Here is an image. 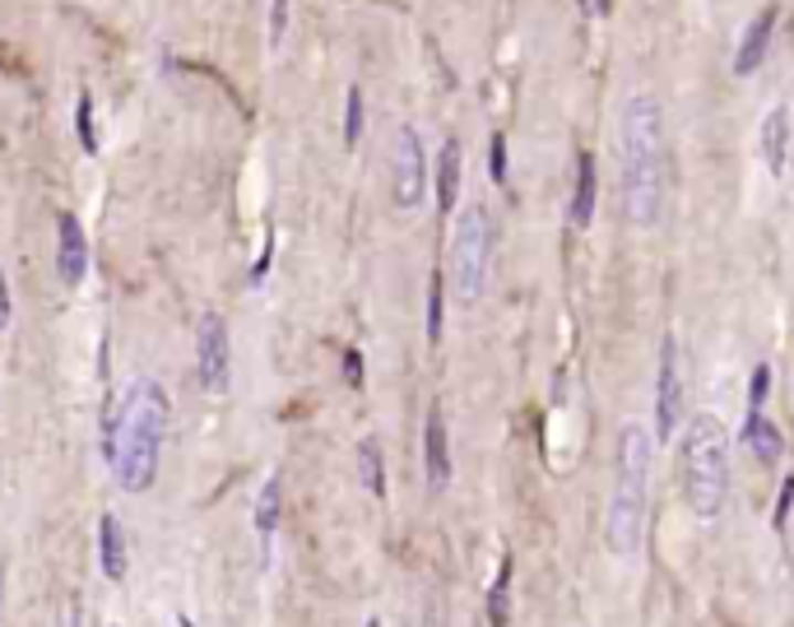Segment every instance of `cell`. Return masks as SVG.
I'll return each instance as SVG.
<instances>
[{"label": "cell", "mask_w": 794, "mask_h": 627, "mask_svg": "<svg viewBox=\"0 0 794 627\" xmlns=\"http://www.w3.org/2000/svg\"><path fill=\"white\" fill-rule=\"evenodd\" d=\"M650 475H655V433H646V423L627 418L614 442V488H608V507H604V544L623 563H637L646 544Z\"/></svg>", "instance_id": "3957f363"}, {"label": "cell", "mask_w": 794, "mask_h": 627, "mask_svg": "<svg viewBox=\"0 0 794 627\" xmlns=\"http://www.w3.org/2000/svg\"><path fill=\"white\" fill-rule=\"evenodd\" d=\"M493 261H497V223L484 200H469L456 219V233H451V279H456V294L465 302L484 298L493 279Z\"/></svg>", "instance_id": "5b68a950"}, {"label": "cell", "mask_w": 794, "mask_h": 627, "mask_svg": "<svg viewBox=\"0 0 794 627\" xmlns=\"http://www.w3.org/2000/svg\"><path fill=\"white\" fill-rule=\"evenodd\" d=\"M507 581H511V557L502 563V576H497V581H493V591H488V618H493L497 627L507 623Z\"/></svg>", "instance_id": "7402d4cb"}, {"label": "cell", "mask_w": 794, "mask_h": 627, "mask_svg": "<svg viewBox=\"0 0 794 627\" xmlns=\"http://www.w3.org/2000/svg\"><path fill=\"white\" fill-rule=\"evenodd\" d=\"M345 368H349V382H353V386H358V382H362V358H358V353H353V349H349V353H345Z\"/></svg>", "instance_id": "f1b7e54d"}, {"label": "cell", "mask_w": 794, "mask_h": 627, "mask_svg": "<svg viewBox=\"0 0 794 627\" xmlns=\"http://www.w3.org/2000/svg\"><path fill=\"white\" fill-rule=\"evenodd\" d=\"M10 330V279H6V270H0V334Z\"/></svg>", "instance_id": "4316f807"}, {"label": "cell", "mask_w": 794, "mask_h": 627, "mask_svg": "<svg viewBox=\"0 0 794 627\" xmlns=\"http://www.w3.org/2000/svg\"><path fill=\"white\" fill-rule=\"evenodd\" d=\"M269 47H284V33H288V0H269Z\"/></svg>", "instance_id": "d4e9b609"}, {"label": "cell", "mask_w": 794, "mask_h": 627, "mask_svg": "<svg viewBox=\"0 0 794 627\" xmlns=\"http://www.w3.org/2000/svg\"><path fill=\"white\" fill-rule=\"evenodd\" d=\"M423 475L433 492L451 483V437H446V414L437 405L427 410V423H423Z\"/></svg>", "instance_id": "7c38bea8"}, {"label": "cell", "mask_w": 794, "mask_h": 627, "mask_svg": "<svg viewBox=\"0 0 794 627\" xmlns=\"http://www.w3.org/2000/svg\"><path fill=\"white\" fill-rule=\"evenodd\" d=\"M177 627H195V623H191V618H177Z\"/></svg>", "instance_id": "4dcf8cb0"}, {"label": "cell", "mask_w": 794, "mask_h": 627, "mask_svg": "<svg viewBox=\"0 0 794 627\" xmlns=\"http://www.w3.org/2000/svg\"><path fill=\"white\" fill-rule=\"evenodd\" d=\"M172 400L153 376H135L121 400L103 405V460L126 492H145L158 479Z\"/></svg>", "instance_id": "7a4b0ae2"}, {"label": "cell", "mask_w": 794, "mask_h": 627, "mask_svg": "<svg viewBox=\"0 0 794 627\" xmlns=\"http://www.w3.org/2000/svg\"><path fill=\"white\" fill-rule=\"evenodd\" d=\"M790 507H794V475L790 479H781V498H776V530H785V521H790Z\"/></svg>", "instance_id": "484cf974"}, {"label": "cell", "mask_w": 794, "mask_h": 627, "mask_svg": "<svg viewBox=\"0 0 794 627\" xmlns=\"http://www.w3.org/2000/svg\"><path fill=\"white\" fill-rule=\"evenodd\" d=\"M56 275H61V284H71V288L84 284V275H88V237H84L75 214L56 219Z\"/></svg>", "instance_id": "8fae6325"}, {"label": "cell", "mask_w": 794, "mask_h": 627, "mask_svg": "<svg viewBox=\"0 0 794 627\" xmlns=\"http://www.w3.org/2000/svg\"><path fill=\"white\" fill-rule=\"evenodd\" d=\"M766 391H771V368L758 363L753 376H748V414H758V410L766 405Z\"/></svg>", "instance_id": "cb8c5ba5"}, {"label": "cell", "mask_w": 794, "mask_h": 627, "mask_svg": "<svg viewBox=\"0 0 794 627\" xmlns=\"http://www.w3.org/2000/svg\"><path fill=\"white\" fill-rule=\"evenodd\" d=\"M61 627H80V609H75V604H65V614H61Z\"/></svg>", "instance_id": "f546056e"}, {"label": "cell", "mask_w": 794, "mask_h": 627, "mask_svg": "<svg viewBox=\"0 0 794 627\" xmlns=\"http://www.w3.org/2000/svg\"><path fill=\"white\" fill-rule=\"evenodd\" d=\"M75 130H80V149L84 153H98V136H94V98L80 94L75 103Z\"/></svg>", "instance_id": "44dd1931"}, {"label": "cell", "mask_w": 794, "mask_h": 627, "mask_svg": "<svg viewBox=\"0 0 794 627\" xmlns=\"http://www.w3.org/2000/svg\"><path fill=\"white\" fill-rule=\"evenodd\" d=\"M684 423V368H678V340H660V363H655V437L669 442Z\"/></svg>", "instance_id": "ba28073f"}, {"label": "cell", "mask_w": 794, "mask_h": 627, "mask_svg": "<svg viewBox=\"0 0 794 627\" xmlns=\"http://www.w3.org/2000/svg\"><path fill=\"white\" fill-rule=\"evenodd\" d=\"M98 567L107 581L126 576V530H121L117 511H103L98 517Z\"/></svg>", "instance_id": "5bb4252c"}, {"label": "cell", "mask_w": 794, "mask_h": 627, "mask_svg": "<svg viewBox=\"0 0 794 627\" xmlns=\"http://www.w3.org/2000/svg\"><path fill=\"white\" fill-rule=\"evenodd\" d=\"M678 479L684 502L701 525H716L730 502V433L716 414H692L678 442Z\"/></svg>", "instance_id": "277c9868"}, {"label": "cell", "mask_w": 794, "mask_h": 627, "mask_svg": "<svg viewBox=\"0 0 794 627\" xmlns=\"http://www.w3.org/2000/svg\"><path fill=\"white\" fill-rule=\"evenodd\" d=\"M669 126L655 94L637 88L618 107V205L632 229H655L669 200Z\"/></svg>", "instance_id": "6da1fadb"}, {"label": "cell", "mask_w": 794, "mask_h": 627, "mask_svg": "<svg viewBox=\"0 0 794 627\" xmlns=\"http://www.w3.org/2000/svg\"><path fill=\"white\" fill-rule=\"evenodd\" d=\"M195 372L210 395H223L233 386V340H229V321L219 311H205L195 321Z\"/></svg>", "instance_id": "52a82bcc"}, {"label": "cell", "mask_w": 794, "mask_h": 627, "mask_svg": "<svg viewBox=\"0 0 794 627\" xmlns=\"http://www.w3.org/2000/svg\"><path fill=\"white\" fill-rule=\"evenodd\" d=\"M595 200H600V163L595 153L581 149L576 153V187H572V200H567V223L581 233L590 229V219H595Z\"/></svg>", "instance_id": "4fadbf2b"}, {"label": "cell", "mask_w": 794, "mask_h": 627, "mask_svg": "<svg viewBox=\"0 0 794 627\" xmlns=\"http://www.w3.org/2000/svg\"><path fill=\"white\" fill-rule=\"evenodd\" d=\"M460 182H465V149H460V140H446L437 153V210L442 214L456 210Z\"/></svg>", "instance_id": "9a60e30c"}, {"label": "cell", "mask_w": 794, "mask_h": 627, "mask_svg": "<svg viewBox=\"0 0 794 627\" xmlns=\"http://www.w3.org/2000/svg\"><path fill=\"white\" fill-rule=\"evenodd\" d=\"M279 502H284V488H279V475H269L265 483H261V498H256V530L265 534H275V525H279Z\"/></svg>", "instance_id": "ac0fdd59"}, {"label": "cell", "mask_w": 794, "mask_h": 627, "mask_svg": "<svg viewBox=\"0 0 794 627\" xmlns=\"http://www.w3.org/2000/svg\"><path fill=\"white\" fill-rule=\"evenodd\" d=\"M358 479L372 498H385V465H381V446L372 437L358 442Z\"/></svg>", "instance_id": "e0dca14e"}, {"label": "cell", "mask_w": 794, "mask_h": 627, "mask_svg": "<svg viewBox=\"0 0 794 627\" xmlns=\"http://www.w3.org/2000/svg\"><path fill=\"white\" fill-rule=\"evenodd\" d=\"M790 149H794V121H790V103H771L766 107V117H762V126H758V159H762V168L776 177H785V168H790Z\"/></svg>", "instance_id": "9c48e42d"}, {"label": "cell", "mask_w": 794, "mask_h": 627, "mask_svg": "<svg viewBox=\"0 0 794 627\" xmlns=\"http://www.w3.org/2000/svg\"><path fill=\"white\" fill-rule=\"evenodd\" d=\"M608 10H614V0H581V14H585V19H604Z\"/></svg>", "instance_id": "83f0119b"}, {"label": "cell", "mask_w": 794, "mask_h": 627, "mask_svg": "<svg viewBox=\"0 0 794 627\" xmlns=\"http://www.w3.org/2000/svg\"><path fill=\"white\" fill-rule=\"evenodd\" d=\"M488 177L497 187H507V136L502 130H493L488 136Z\"/></svg>", "instance_id": "603a6c76"}, {"label": "cell", "mask_w": 794, "mask_h": 627, "mask_svg": "<svg viewBox=\"0 0 794 627\" xmlns=\"http://www.w3.org/2000/svg\"><path fill=\"white\" fill-rule=\"evenodd\" d=\"M776 19H781L776 6H766L748 19V29L739 33V47H734V79H748V75L762 71V61L771 52V38H776Z\"/></svg>", "instance_id": "30bf717a"}, {"label": "cell", "mask_w": 794, "mask_h": 627, "mask_svg": "<svg viewBox=\"0 0 794 627\" xmlns=\"http://www.w3.org/2000/svg\"><path fill=\"white\" fill-rule=\"evenodd\" d=\"M743 446L753 451L762 465H781V456H785V437H781V428L771 423L762 410L758 414H743Z\"/></svg>", "instance_id": "2e32d148"}, {"label": "cell", "mask_w": 794, "mask_h": 627, "mask_svg": "<svg viewBox=\"0 0 794 627\" xmlns=\"http://www.w3.org/2000/svg\"><path fill=\"white\" fill-rule=\"evenodd\" d=\"M368 627H381V623H368Z\"/></svg>", "instance_id": "1f68e13d"}, {"label": "cell", "mask_w": 794, "mask_h": 627, "mask_svg": "<svg viewBox=\"0 0 794 627\" xmlns=\"http://www.w3.org/2000/svg\"><path fill=\"white\" fill-rule=\"evenodd\" d=\"M446 279L442 270H433V279H427V344H442V317H446Z\"/></svg>", "instance_id": "d6986e66"}, {"label": "cell", "mask_w": 794, "mask_h": 627, "mask_svg": "<svg viewBox=\"0 0 794 627\" xmlns=\"http://www.w3.org/2000/svg\"><path fill=\"white\" fill-rule=\"evenodd\" d=\"M427 191V153L419 126L400 121L395 126V149H391V200L395 210H419Z\"/></svg>", "instance_id": "8992f818"}, {"label": "cell", "mask_w": 794, "mask_h": 627, "mask_svg": "<svg viewBox=\"0 0 794 627\" xmlns=\"http://www.w3.org/2000/svg\"><path fill=\"white\" fill-rule=\"evenodd\" d=\"M362 140V88L349 84V94H345V149H353Z\"/></svg>", "instance_id": "ffe728a7"}]
</instances>
